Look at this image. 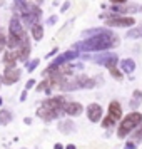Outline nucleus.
<instances>
[{"label":"nucleus","mask_w":142,"mask_h":149,"mask_svg":"<svg viewBox=\"0 0 142 149\" xmlns=\"http://www.w3.org/2000/svg\"><path fill=\"white\" fill-rule=\"evenodd\" d=\"M67 149H75V146H74V144H69V146H67Z\"/></svg>","instance_id":"obj_39"},{"label":"nucleus","mask_w":142,"mask_h":149,"mask_svg":"<svg viewBox=\"0 0 142 149\" xmlns=\"http://www.w3.org/2000/svg\"><path fill=\"white\" fill-rule=\"evenodd\" d=\"M14 52H15L17 61L25 62L28 59V55H30V39L27 37V34H24L20 37V40L17 44V47L14 49Z\"/></svg>","instance_id":"obj_3"},{"label":"nucleus","mask_w":142,"mask_h":149,"mask_svg":"<svg viewBox=\"0 0 142 149\" xmlns=\"http://www.w3.org/2000/svg\"><path fill=\"white\" fill-rule=\"evenodd\" d=\"M109 117H112L114 121H119L122 117V107L117 101H112L109 104Z\"/></svg>","instance_id":"obj_11"},{"label":"nucleus","mask_w":142,"mask_h":149,"mask_svg":"<svg viewBox=\"0 0 142 149\" xmlns=\"http://www.w3.org/2000/svg\"><path fill=\"white\" fill-rule=\"evenodd\" d=\"M82 111H84V107L80 102H65V106H64V112L67 116H79L82 114Z\"/></svg>","instance_id":"obj_10"},{"label":"nucleus","mask_w":142,"mask_h":149,"mask_svg":"<svg viewBox=\"0 0 142 149\" xmlns=\"http://www.w3.org/2000/svg\"><path fill=\"white\" fill-rule=\"evenodd\" d=\"M54 24H57V15H50L47 19V25H54Z\"/></svg>","instance_id":"obj_31"},{"label":"nucleus","mask_w":142,"mask_h":149,"mask_svg":"<svg viewBox=\"0 0 142 149\" xmlns=\"http://www.w3.org/2000/svg\"><path fill=\"white\" fill-rule=\"evenodd\" d=\"M79 57V50H69V52H64L62 55H59L57 59H54V62L48 65V67H59V65H62V64H67V62L74 61V59H77Z\"/></svg>","instance_id":"obj_7"},{"label":"nucleus","mask_w":142,"mask_h":149,"mask_svg":"<svg viewBox=\"0 0 142 149\" xmlns=\"http://www.w3.org/2000/svg\"><path fill=\"white\" fill-rule=\"evenodd\" d=\"M121 69L125 74H132L135 70V62L132 59H124V61H121Z\"/></svg>","instance_id":"obj_19"},{"label":"nucleus","mask_w":142,"mask_h":149,"mask_svg":"<svg viewBox=\"0 0 142 149\" xmlns=\"http://www.w3.org/2000/svg\"><path fill=\"white\" fill-rule=\"evenodd\" d=\"M114 119H112V117H105V119H102V126H104V127L107 129V127H112V126H114Z\"/></svg>","instance_id":"obj_29"},{"label":"nucleus","mask_w":142,"mask_h":149,"mask_svg":"<svg viewBox=\"0 0 142 149\" xmlns=\"http://www.w3.org/2000/svg\"><path fill=\"white\" fill-rule=\"evenodd\" d=\"M37 91H39V92H42V91H45V92H50V81H48V79L42 81L40 84L37 86Z\"/></svg>","instance_id":"obj_26"},{"label":"nucleus","mask_w":142,"mask_h":149,"mask_svg":"<svg viewBox=\"0 0 142 149\" xmlns=\"http://www.w3.org/2000/svg\"><path fill=\"white\" fill-rule=\"evenodd\" d=\"M112 5H119V3H127V0H110Z\"/></svg>","instance_id":"obj_35"},{"label":"nucleus","mask_w":142,"mask_h":149,"mask_svg":"<svg viewBox=\"0 0 142 149\" xmlns=\"http://www.w3.org/2000/svg\"><path fill=\"white\" fill-rule=\"evenodd\" d=\"M20 69L17 67H5V74H3V84H7V86H12L15 82L20 79Z\"/></svg>","instance_id":"obj_8"},{"label":"nucleus","mask_w":142,"mask_h":149,"mask_svg":"<svg viewBox=\"0 0 142 149\" xmlns=\"http://www.w3.org/2000/svg\"><path fill=\"white\" fill-rule=\"evenodd\" d=\"M141 104H142V92H141V91H134V95H132V99H130L129 107L134 111V109H137Z\"/></svg>","instance_id":"obj_20"},{"label":"nucleus","mask_w":142,"mask_h":149,"mask_svg":"<svg viewBox=\"0 0 142 149\" xmlns=\"http://www.w3.org/2000/svg\"><path fill=\"white\" fill-rule=\"evenodd\" d=\"M117 64H119V57H117L115 54H110L107 57V61H105V64H104V65H105L107 69H112V67H115Z\"/></svg>","instance_id":"obj_22"},{"label":"nucleus","mask_w":142,"mask_h":149,"mask_svg":"<svg viewBox=\"0 0 142 149\" xmlns=\"http://www.w3.org/2000/svg\"><path fill=\"white\" fill-rule=\"evenodd\" d=\"M59 131L64 132V134H70L75 131V124L70 119H65V121H60L59 122Z\"/></svg>","instance_id":"obj_15"},{"label":"nucleus","mask_w":142,"mask_h":149,"mask_svg":"<svg viewBox=\"0 0 142 149\" xmlns=\"http://www.w3.org/2000/svg\"><path fill=\"white\" fill-rule=\"evenodd\" d=\"M19 40H20V37H15V35L8 34V37H7V47L8 49H15V47H17V44H19Z\"/></svg>","instance_id":"obj_25"},{"label":"nucleus","mask_w":142,"mask_h":149,"mask_svg":"<svg viewBox=\"0 0 142 149\" xmlns=\"http://www.w3.org/2000/svg\"><path fill=\"white\" fill-rule=\"evenodd\" d=\"M12 121V114L8 112V111H0V124L2 126H5V124H8V122Z\"/></svg>","instance_id":"obj_23"},{"label":"nucleus","mask_w":142,"mask_h":149,"mask_svg":"<svg viewBox=\"0 0 142 149\" xmlns=\"http://www.w3.org/2000/svg\"><path fill=\"white\" fill-rule=\"evenodd\" d=\"M141 122H142V114L141 112H130V114H127L125 117H122L119 131H117V136H119L121 139H124V137L130 134Z\"/></svg>","instance_id":"obj_2"},{"label":"nucleus","mask_w":142,"mask_h":149,"mask_svg":"<svg viewBox=\"0 0 142 149\" xmlns=\"http://www.w3.org/2000/svg\"><path fill=\"white\" fill-rule=\"evenodd\" d=\"M30 32H32V39L34 40H42V37H44V27H42V24H34L32 27H30Z\"/></svg>","instance_id":"obj_17"},{"label":"nucleus","mask_w":142,"mask_h":149,"mask_svg":"<svg viewBox=\"0 0 142 149\" xmlns=\"http://www.w3.org/2000/svg\"><path fill=\"white\" fill-rule=\"evenodd\" d=\"M15 5H14V10L15 12H20L22 8L25 7V3H27V0H14Z\"/></svg>","instance_id":"obj_28"},{"label":"nucleus","mask_w":142,"mask_h":149,"mask_svg":"<svg viewBox=\"0 0 142 149\" xmlns=\"http://www.w3.org/2000/svg\"><path fill=\"white\" fill-rule=\"evenodd\" d=\"M64 106H65V99L62 95H57V97H52V99H47L44 102V107H47L48 111H52L57 117L64 112Z\"/></svg>","instance_id":"obj_5"},{"label":"nucleus","mask_w":142,"mask_h":149,"mask_svg":"<svg viewBox=\"0 0 142 149\" xmlns=\"http://www.w3.org/2000/svg\"><path fill=\"white\" fill-rule=\"evenodd\" d=\"M134 24V17H124V15L105 17V27H132Z\"/></svg>","instance_id":"obj_4"},{"label":"nucleus","mask_w":142,"mask_h":149,"mask_svg":"<svg viewBox=\"0 0 142 149\" xmlns=\"http://www.w3.org/2000/svg\"><path fill=\"white\" fill-rule=\"evenodd\" d=\"M0 104H2V99H0Z\"/></svg>","instance_id":"obj_41"},{"label":"nucleus","mask_w":142,"mask_h":149,"mask_svg":"<svg viewBox=\"0 0 142 149\" xmlns=\"http://www.w3.org/2000/svg\"><path fill=\"white\" fill-rule=\"evenodd\" d=\"M99 34H114L109 27H97V29H89L82 32V37H92V35H99Z\"/></svg>","instance_id":"obj_13"},{"label":"nucleus","mask_w":142,"mask_h":149,"mask_svg":"<svg viewBox=\"0 0 142 149\" xmlns=\"http://www.w3.org/2000/svg\"><path fill=\"white\" fill-rule=\"evenodd\" d=\"M141 8H142V5H141Z\"/></svg>","instance_id":"obj_42"},{"label":"nucleus","mask_w":142,"mask_h":149,"mask_svg":"<svg viewBox=\"0 0 142 149\" xmlns=\"http://www.w3.org/2000/svg\"><path fill=\"white\" fill-rule=\"evenodd\" d=\"M141 5H125V3H119V5H112L110 10L115 14H125V12H137V8Z\"/></svg>","instance_id":"obj_12"},{"label":"nucleus","mask_w":142,"mask_h":149,"mask_svg":"<svg viewBox=\"0 0 142 149\" xmlns=\"http://www.w3.org/2000/svg\"><path fill=\"white\" fill-rule=\"evenodd\" d=\"M127 39H142V25H137V27H132L130 30L127 32V35H125Z\"/></svg>","instance_id":"obj_21"},{"label":"nucleus","mask_w":142,"mask_h":149,"mask_svg":"<svg viewBox=\"0 0 142 149\" xmlns=\"http://www.w3.org/2000/svg\"><path fill=\"white\" fill-rule=\"evenodd\" d=\"M8 34L15 35V37H22L25 34V27L22 25V20H20V15L15 14L12 19H10V24H8Z\"/></svg>","instance_id":"obj_6"},{"label":"nucleus","mask_w":142,"mask_h":149,"mask_svg":"<svg viewBox=\"0 0 142 149\" xmlns=\"http://www.w3.org/2000/svg\"><path fill=\"white\" fill-rule=\"evenodd\" d=\"M117 44H119V40H117L115 34H99L74 44V49L82 50V52H104V50L112 49Z\"/></svg>","instance_id":"obj_1"},{"label":"nucleus","mask_w":142,"mask_h":149,"mask_svg":"<svg viewBox=\"0 0 142 149\" xmlns=\"http://www.w3.org/2000/svg\"><path fill=\"white\" fill-rule=\"evenodd\" d=\"M39 64H40V61H39V59H34V61H32L30 64H28L27 70H28V72H32L34 69H37V65H39Z\"/></svg>","instance_id":"obj_30"},{"label":"nucleus","mask_w":142,"mask_h":149,"mask_svg":"<svg viewBox=\"0 0 142 149\" xmlns=\"http://www.w3.org/2000/svg\"><path fill=\"white\" fill-rule=\"evenodd\" d=\"M37 116H39V117H42L44 121H52V119H55V117H57L52 111H48V109L44 107V106L37 109Z\"/></svg>","instance_id":"obj_18"},{"label":"nucleus","mask_w":142,"mask_h":149,"mask_svg":"<svg viewBox=\"0 0 142 149\" xmlns=\"http://www.w3.org/2000/svg\"><path fill=\"white\" fill-rule=\"evenodd\" d=\"M25 97H27V91H24V92H22V95H20V101H25Z\"/></svg>","instance_id":"obj_37"},{"label":"nucleus","mask_w":142,"mask_h":149,"mask_svg":"<svg viewBox=\"0 0 142 149\" xmlns=\"http://www.w3.org/2000/svg\"><path fill=\"white\" fill-rule=\"evenodd\" d=\"M87 117L90 122H99L102 119V107L100 104H89L87 107Z\"/></svg>","instance_id":"obj_9"},{"label":"nucleus","mask_w":142,"mask_h":149,"mask_svg":"<svg viewBox=\"0 0 142 149\" xmlns=\"http://www.w3.org/2000/svg\"><path fill=\"white\" fill-rule=\"evenodd\" d=\"M75 81L79 84V89H92L95 86V81L90 79V77H85V75H80V77H75Z\"/></svg>","instance_id":"obj_14"},{"label":"nucleus","mask_w":142,"mask_h":149,"mask_svg":"<svg viewBox=\"0 0 142 149\" xmlns=\"http://www.w3.org/2000/svg\"><path fill=\"white\" fill-rule=\"evenodd\" d=\"M34 86H35V81H34V79H30V81H28L27 84H25V91H28V89H32Z\"/></svg>","instance_id":"obj_34"},{"label":"nucleus","mask_w":142,"mask_h":149,"mask_svg":"<svg viewBox=\"0 0 142 149\" xmlns=\"http://www.w3.org/2000/svg\"><path fill=\"white\" fill-rule=\"evenodd\" d=\"M57 50H59V49H54V50H50V52L47 54V57H48V59H50V57H54V55L57 54Z\"/></svg>","instance_id":"obj_36"},{"label":"nucleus","mask_w":142,"mask_h":149,"mask_svg":"<svg viewBox=\"0 0 142 149\" xmlns=\"http://www.w3.org/2000/svg\"><path fill=\"white\" fill-rule=\"evenodd\" d=\"M42 2H44V0H35V3H37V5H40Z\"/></svg>","instance_id":"obj_40"},{"label":"nucleus","mask_w":142,"mask_h":149,"mask_svg":"<svg viewBox=\"0 0 142 149\" xmlns=\"http://www.w3.org/2000/svg\"><path fill=\"white\" fill-rule=\"evenodd\" d=\"M124 148H125V149H135V148H137V142H134V141H129L127 144L124 146Z\"/></svg>","instance_id":"obj_32"},{"label":"nucleus","mask_w":142,"mask_h":149,"mask_svg":"<svg viewBox=\"0 0 142 149\" xmlns=\"http://www.w3.org/2000/svg\"><path fill=\"white\" fill-rule=\"evenodd\" d=\"M109 72H110V75L114 77L115 81H122V72L119 70L117 67H112V69H109Z\"/></svg>","instance_id":"obj_27"},{"label":"nucleus","mask_w":142,"mask_h":149,"mask_svg":"<svg viewBox=\"0 0 142 149\" xmlns=\"http://www.w3.org/2000/svg\"><path fill=\"white\" fill-rule=\"evenodd\" d=\"M142 139V122L137 126V127L132 131V139L130 141H134V142H139Z\"/></svg>","instance_id":"obj_24"},{"label":"nucleus","mask_w":142,"mask_h":149,"mask_svg":"<svg viewBox=\"0 0 142 149\" xmlns=\"http://www.w3.org/2000/svg\"><path fill=\"white\" fill-rule=\"evenodd\" d=\"M54 149H64V146H62V144H55Z\"/></svg>","instance_id":"obj_38"},{"label":"nucleus","mask_w":142,"mask_h":149,"mask_svg":"<svg viewBox=\"0 0 142 149\" xmlns=\"http://www.w3.org/2000/svg\"><path fill=\"white\" fill-rule=\"evenodd\" d=\"M3 64H5V67H15L17 57H15L14 50H5V54H3Z\"/></svg>","instance_id":"obj_16"},{"label":"nucleus","mask_w":142,"mask_h":149,"mask_svg":"<svg viewBox=\"0 0 142 149\" xmlns=\"http://www.w3.org/2000/svg\"><path fill=\"white\" fill-rule=\"evenodd\" d=\"M69 8H70V2H64L60 7V12H67Z\"/></svg>","instance_id":"obj_33"}]
</instances>
